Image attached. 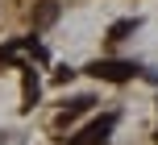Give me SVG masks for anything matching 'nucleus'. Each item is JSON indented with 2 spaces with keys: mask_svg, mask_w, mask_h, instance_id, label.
Returning a JSON list of instances; mask_svg holds the SVG:
<instances>
[{
  "mask_svg": "<svg viewBox=\"0 0 158 145\" xmlns=\"http://www.w3.org/2000/svg\"><path fill=\"white\" fill-rule=\"evenodd\" d=\"M112 129H117V116H100V120H92V124H83V129H79L75 133V137H71V145H104V141H108V133Z\"/></svg>",
  "mask_w": 158,
  "mask_h": 145,
  "instance_id": "f257e3e1",
  "label": "nucleus"
},
{
  "mask_svg": "<svg viewBox=\"0 0 158 145\" xmlns=\"http://www.w3.org/2000/svg\"><path fill=\"white\" fill-rule=\"evenodd\" d=\"M87 75H92V79H104V83H129L137 75V66L133 62H92Z\"/></svg>",
  "mask_w": 158,
  "mask_h": 145,
  "instance_id": "f03ea898",
  "label": "nucleus"
},
{
  "mask_svg": "<svg viewBox=\"0 0 158 145\" xmlns=\"http://www.w3.org/2000/svg\"><path fill=\"white\" fill-rule=\"evenodd\" d=\"M54 17H58V0H42V4H38V13H33V29L50 25Z\"/></svg>",
  "mask_w": 158,
  "mask_h": 145,
  "instance_id": "7ed1b4c3",
  "label": "nucleus"
},
{
  "mask_svg": "<svg viewBox=\"0 0 158 145\" xmlns=\"http://www.w3.org/2000/svg\"><path fill=\"white\" fill-rule=\"evenodd\" d=\"M4 145H8V141H4Z\"/></svg>",
  "mask_w": 158,
  "mask_h": 145,
  "instance_id": "20e7f679",
  "label": "nucleus"
}]
</instances>
